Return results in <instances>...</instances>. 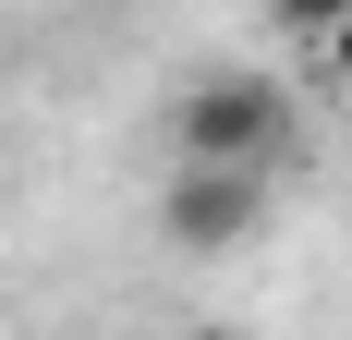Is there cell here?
<instances>
[{
  "label": "cell",
  "mask_w": 352,
  "mask_h": 340,
  "mask_svg": "<svg viewBox=\"0 0 352 340\" xmlns=\"http://www.w3.org/2000/svg\"><path fill=\"white\" fill-rule=\"evenodd\" d=\"M170 146H182V170H280L292 158V85H267V73H195L170 98Z\"/></svg>",
  "instance_id": "cell-1"
},
{
  "label": "cell",
  "mask_w": 352,
  "mask_h": 340,
  "mask_svg": "<svg viewBox=\"0 0 352 340\" xmlns=\"http://www.w3.org/2000/svg\"><path fill=\"white\" fill-rule=\"evenodd\" d=\"M255 219H267V170H170L158 182V231L182 255H231Z\"/></svg>",
  "instance_id": "cell-2"
},
{
  "label": "cell",
  "mask_w": 352,
  "mask_h": 340,
  "mask_svg": "<svg viewBox=\"0 0 352 340\" xmlns=\"http://www.w3.org/2000/svg\"><path fill=\"white\" fill-rule=\"evenodd\" d=\"M267 12H280V25H292V36H304V49H328V36H340V25H352V0H267Z\"/></svg>",
  "instance_id": "cell-3"
},
{
  "label": "cell",
  "mask_w": 352,
  "mask_h": 340,
  "mask_svg": "<svg viewBox=\"0 0 352 340\" xmlns=\"http://www.w3.org/2000/svg\"><path fill=\"white\" fill-rule=\"evenodd\" d=\"M316 61H328V85H352V25H340V36H328Z\"/></svg>",
  "instance_id": "cell-4"
},
{
  "label": "cell",
  "mask_w": 352,
  "mask_h": 340,
  "mask_svg": "<svg viewBox=\"0 0 352 340\" xmlns=\"http://www.w3.org/2000/svg\"><path fill=\"white\" fill-rule=\"evenodd\" d=\"M195 340H243V328H195Z\"/></svg>",
  "instance_id": "cell-5"
}]
</instances>
